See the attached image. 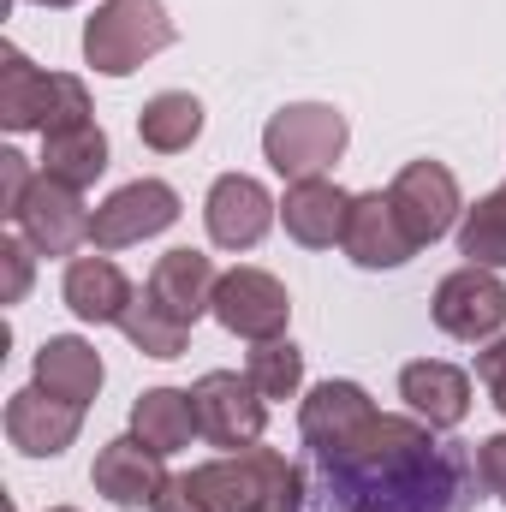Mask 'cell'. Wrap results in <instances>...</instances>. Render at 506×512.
<instances>
[{
	"mask_svg": "<svg viewBox=\"0 0 506 512\" xmlns=\"http://www.w3.org/2000/svg\"><path fill=\"white\" fill-rule=\"evenodd\" d=\"M191 495L209 512H304V471L274 447H239L185 471Z\"/></svg>",
	"mask_w": 506,
	"mask_h": 512,
	"instance_id": "obj_1",
	"label": "cell"
},
{
	"mask_svg": "<svg viewBox=\"0 0 506 512\" xmlns=\"http://www.w3.org/2000/svg\"><path fill=\"white\" fill-rule=\"evenodd\" d=\"M161 48H173V18L161 0H102L84 24V60L102 78H131Z\"/></svg>",
	"mask_w": 506,
	"mask_h": 512,
	"instance_id": "obj_2",
	"label": "cell"
},
{
	"mask_svg": "<svg viewBox=\"0 0 506 512\" xmlns=\"http://www.w3.org/2000/svg\"><path fill=\"white\" fill-rule=\"evenodd\" d=\"M90 120V90L84 78L66 72H36L12 42L0 48V126L6 131H54Z\"/></svg>",
	"mask_w": 506,
	"mask_h": 512,
	"instance_id": "obj_3",
	"label": "cell"
},
{
	"mask_svg": "<svg viewBox=\"0 0 506 512\" xmlns=\"http://www.w3.org/2000/svg\"><path fill=\"white\" fill-rule=\"evenodd\" d=\"M346 114L328 102H292L280 114H268L262 126V155L280 179H316L346 155Z\"/></svg>",
	"mask_w": 506,
	"mask_h": 512,
	"instance_id": "obj_4",
	"label": "cell"
},
{
	"mask_svg": "<svg viewBox=\"0 0 506 512\" xmlns=\"http://www.w3.org/2000/svg\"><path fill=\"white\" fill-rule=\"evenodd\" d=\"M376 423H381V411L370 405V393L358 382H322V387H310V399L298 405V429L328 459V471L352 465L370 447Z\"/></svg>",
	"mask_w": 506,
	"mask_h": 512,
	"instance_id": "obj_5",
	"label": "cell"
},
{
	"mask_svg": "<svg viewBox=\"0 0 506 512\" xmlns=\"http://www.w3.org/2000/svg\"><path fill=\"white\" fill-rule=\"evenodd\" d=\"M429 310H435V328L441 334H453L465 346H483V340H495L506 328V280L495 268L465 262V268H453L435 286V304Z\"/></svg>",
	"mask_w": 506,
	"mask_h": 512,
	"instance_id": "obj_6",
	"label": "cell"
},
{
	"mask_svg": "<svg viewBox=\"0 0 506 512\" xmlns=\"http://www.w3.org/2000/svg\"><path fill=\"white\" fill-rule=\"evenodd\" d=\"M191 405H197L203 441H215V447H227V453L262 441L268 399L256 393L251 376H239V370H209V376H197V387H191Z\"/></svg>",
	"mask_w": 506,
	"mask_h": 512,
	"instance_id": "obj_7",
	"label": "cell"
},
{
	"mask_svg": "<svg viewBox=\"0 0 506 512\" xmlns=\"http://www.w3.org/2000/svg\"><path fill=\"white\" fill-rule=\"evenodd\" d=\"M173 221H179V191L167 179H131L108 203H96L90 245L96 251H126V245H143V239L167 233Z\"/></svg>",
	"mask_w": 506,
	"mask_h": 512,
	"instance_id": "obj_8",
	"label": "cell"
},
{
	"mask_svg": "<svg viewBox=\"0 0 506 512\" xmlns=\"http://www.w3.org/2000/svg\"><path fill=\"white\" fill-rule=\"evenodd\" d=\"M90 221H96V209H84V191H72V185H60L48 173L30 179V191H24V203L12 215L18 239H30V251L42 256H72L90 239Z\"/></svg>",
	"mask_w": 506,
	"mask_h": 512,
	"instance_id": "obj_9",
	"label": "cell"
},
{
	"mask_svg": "<svg viewBox=\"0 0 506 512\" xmlns=\"http://www.w3.org/2000/svg\"><path fill=\"white\" fill-rule=\"evenodd\" d=\"M387 197H393V209H399L405 233L417 239V251H423V245H435L441 233H453V221H465L459 179H453V167H441V161H405V167L393 173Z\"/></svg>",
	"mask_w": 506,
	"mask_h": 512,
	"instance_id": "obj_10",
	"label": "cell"
},
{
	"mask_svg": "<svg viewBox=\"0 0 506 512\" xmlns=\"http://www.w3.org/2000/svg\"><path fill=\"white\" fill-rule=\"evenodd\" d=\"M215 322H221L227 334L262 346V340H280V334H286L292 298H286V286H280L268 268H227L221 286H215Z\"/></svg>",
	"mask_w": 506,
	"mask_h": 512,
	"instance_id": "obj_11",
	"label": "cell"
},
{
	"mask_svg": "<svg viewBox=\"0 0 506 512\" xmlns=\"http://www.w3.org/2000/svg\"><path fill=\"white\" fill-rule=\"evenodd\" d=\"M274 215H280V203L268 197V185L251 179V173H221L209 185V197H203V227H209V239L221 251L262 245V233L274 227Z\"/></svg>",
	"mask_w": 506,
	"mask_h": 512,
	"instance_id": "obj_12",
	"label": "cell"
},
{
	"mask_svg": "<svg viewBox=\"0 0 506 512\" xmlns=\"http://www.w3.org/2000/svg\"><path fill=\"white\" fill-rule=\"evenodd\" d=\"M78 429H84V405L54 399L48 387L30 382L6 399V441H12L24 459H54V453H66V447L78 441Z\"/></svg>",
	"mask_w": 506,
	"mask_h": 512,
	"instance_id": "obj_13",
	"label": "cell"
},
{
	"mask_svg": "<svg viewBox=\"0 0 506 512\" xmlns=\"http://www.w3.org/2000/svg\"><path fill=\"white\" fill-rule=\"evenodd\" d=\"M167 453H155V447H143L137 435H120V441H108L102 453H96V465H90V483H96V495L102 501H114V507H155V495L167 489V465H161Z\"/></svg>",
	"mask_w": 506,
	"mask_h": 512,
	"instance_id": "obj_14",
	"label": "cell"
},
{
	"mask_svg": "<svg viewBox=\"0 0 506 512\" xmlns=\"http://www.w3.org/2000/svg\"><path fill=\"white\" fill-rule=\"evenodd\" d=\"M346 215H352V191H340L328 173L316 179H292L286 197H280V221H286V239H298L304 251H328L346 239Z\"/></svg>",
	"mask_w": 506,
	"mask_h": 512,
	"instance_id": "obj_15",
	"label": "cell"
},
{
	"mask_svg": "<svg viewBox=\"0 0 506 512\" xmlns=\"http://www.w3.org/2000/svg\"><path fill=\"white\" fill-rule=\"evenodd\" d=\"M340 245H346V256L358 268H399V262L417 256V239L405 233V221H399V209H393L387 191L352 197V215H346V239Z\"/></svg>",
	"mask_w": 506,
	"mask_h": 512,
	"instance_id": "obj_16",
	"label": "cell"
},
{
	"mask_svg": "<svg viewBox=\"0 0 506 512\" xmlns=\"http://www.w3.org/2000/svg\"><path fill=\"white\" fill-rule=\"evenodd\" d=\"M399 399L411 405L417 423L429 429H459L465 411H471V376L459 364H441V358H417L399 370Z\"/></svg>",
	"mask_w": 506,
	"mask_h": 512,
	"instance_id": "obj_17",
	"label": "cell"
},
{
	"mask_svg": "<svg viewBox=\"0 0 506 512\" xmlns=\"http://www.w3.org/2000/svg\"><path fill=\"white\" fill-rule=\"evenodd\" d=\"M60 298H66V310L78 316V322H126L131 310V280L120 274V262L114 256H72L66 262V280H60Z\"/></svg>",
	"mask_w": 506,
	"mask_h": 512,
	"instance_id": "obj_18",
	"label": "cell"
},
{
	"mask_svg": "<svg viewBox=\"0 0 506 512\" xmlns=\"http://www.w3.org/2000/svg\"><path fill=\"white\" fill-rule=\"evenodd\" d=\"M215 286H221L215 262H209L203 251H191V245H179V251H167L155 268H149V286H143V292L191 328L203 310H215Z\"/></svg>",
	"mask_w": 506,
	"mask_h": 512,
	"instance_id": "obj_19",
	"label": "cell"
},
{
	"mask_svg": "<svg viewBox=\"0 0 506 512\" xmlns=\"http://www.w3.org/2000/svg\"><path fill=\"white\" fill-rule=\"evenodd\" d=\"M102 382H108V370H102V352L90 340H78V334L42 340V352H36V387H48L54 399L90 405L102 393Z\"/></svg>",
	"mask_w": 506,
	"mask_h": 512,
	"instance_id": "obj_20",
	"label": "cell"
},
{
	"mask_svg": "<svg viewBox=\"0 0 506 512\" xmlns=\"http://www.w3.org/2000/svg\"><path fill=\"white\" fill-rule=\"evenodd\" d=\"M42 173L60 179V185H72V191L96 185L108 173V131L96 126V120L42 131Z\"/></svg>",
	"mask_w": 506,
	"mask_h": 512,
	"instance_id": "obj_21",
	"label": "cell"
},
{
	"mask_svg": "<svg viewBox=\"0 0 506 512\" xmlns=\"http://www.w3.org/2000/svg\"><path fill=\"white\" fill-rule=\"evenodd\" d=\"M131 435H137L143 447H155V453L191 447V435H203V429H197L191 387H149V393H137V405H131Z\"/></svg>",
	"mask_w": 506,
	"mask_h": 512,
	"instance_id": "obj_22",
	"label": "cell"
},
{
	"mask_svg": "<svg viewBox=\"0 0 506 512\" xmlns=\"http://www.w3.org/2000/svg\"><path fill=\"white\" fill-rule=\"evenodd\" d=\"M137 137H143V149H155V155H185V149L203 137V102H197L191 90H161V96H149L143 114H137Z\"/></svg>",
	"mask_w": 506,
	"mask_h": 512,
	"instance_id": "obj_23",
	"label": "cell"
},
{
	"mask_svg": "<svg viewBox=\"0 0 506 512\" xmlns=\"http://www.w3.org/2000/svg\"><path fill=\"white\" fill-rule=\"evenodd\" d=\"M459 256L477 268H506V185L477 197L459 221Z\"/></svg>",
	"mask_w": 506,
	"mask_h": 512,
	"instance_id": "obj_24",
	"label": "cell"
},
{
	"mask_svg": "<svg viewBox=\"0 0 506 512\" xmlns=\"http://www.w3.org/2000/svg\"><path fill=\"white\" fill-rule=\"evenodd\" d=\"M120 328H126V340L143 352V358H179V352L191 346V328H185L173 310H161L149 292H137V298H131V310H126V322H120Z\"/></svg>",
	"mask_w": 506,
	"mask_h": 512,
	"instance_id": "obj_25",
	"label": "cell"
},
{
	"mask_svg": "<svg viewBox=\"0 0 506 512\" xmlns=\"http://www.w3.org/2000/svg\"><path fill=\"white\" fill-rule=\"evenodd\" d=\"M245 376L256 382L262 399H292L304 387V352L292 340H262V346H251V358H245Z\"/></svg>",
	"mask_w": 506,
	"mask_h": 512,
	"instance_id": "obj_26",
	"label": "cell"
},
{
	"mask_svg": "<svg viewBox=\"0 0 506 512\" xmlns=\"http://www.w3.org/2000/svg\"><path fill=\"white\" fill-rule=\"evenodd\" d=\"M0 268H6L0 304H18L30 292V239H0Z\"/></svg>",
	"mask_w": 506,
	"mask_h": 512,
	"instance_id": "obj_27",
	"label": "cell"
},
{
	"mask_svg": "<svg viewBox=\"0 0 506 512\" xmlns=\"http://www.w3.org/2000/svg\"><path fill=\"white\" fill-rule=\"evenodd\" d=\"M30 161L18 155V149H0V215L12 221L18 215V203H24V191H30Z\"/></svg>",
	"mask_w": 506,
	"mask_h": 512,
	"instance_id": "obj_28",
	"label": "cell"
},
{
	"mask_svg": "<svg viewBox=\"0 0 506 512\" xmlns=\"http://www.w3.org/2000/svg\"><path fill=\"white\" fill-rule=\"evenodd\" d=\"M477 382L489 387V399L506 411V334H501V340H489V346L477 352Z\"/></svg>",
	"mask_w": 506,
	"mask_h": 512,
	"instance_id": "obj_29",
	"label": "cell"
},
{
	"mask_svg": "<svg viewBox=\"0 0 506 512\" xmlns=\"http://www.w3.org/2000/svg\"><path fill=\"white\" fill-rule=\"evenodd\" d=\"M477 477H483V489L506 501V435H489L483 447H477Z\"/></svg>",
	"mask_w": 506,
	"mask_h": 512,
	"instance_id": "obj_30",
	"label": "cell"
},
{
	"mask_svg": "<svg viewBox=\"0 0 506 512\" xmlns=\"http://www.w3.org/2000/svg\"><path fill=\"white\" fill-rule=\"evenodd\" d=\"M149 512H209V507L191 495V483H185V477H167V489L155 495V507H149Z\"/></svg>",
	"mask_w": 506,
	"mask_h": 512,
	"instance_id": "obj_31",
	"label": "cell"
},
{
	"mask_svg": "<svg viewBox=\"0 0 506 512\" xmlns=\"http://www.w3.org/2000/svg\"><path fill=\"white\" fill-rule=\"evenodd\" d=\"M36 6H78V0H36Z\"/></svg>",
	"mask_w": 506,
	"mask_h": 512,
	"instance_id": "obj_32",
	"label": "cell"
},
{
	"mask_svg": "<svg viewBox=\"0 0 506 512\" xmlns=\"http://www.w3.org/2000/svg\"><path fill=\"white\" fill-rule=\"evenodd\" d=\"M54 512H78V507H54Z\"/></svg>",
	"mask_w": 506,
	"mask_h": 512,
	"instance_id": "obj_33",
	"label": "cell"
}]
</instances>
